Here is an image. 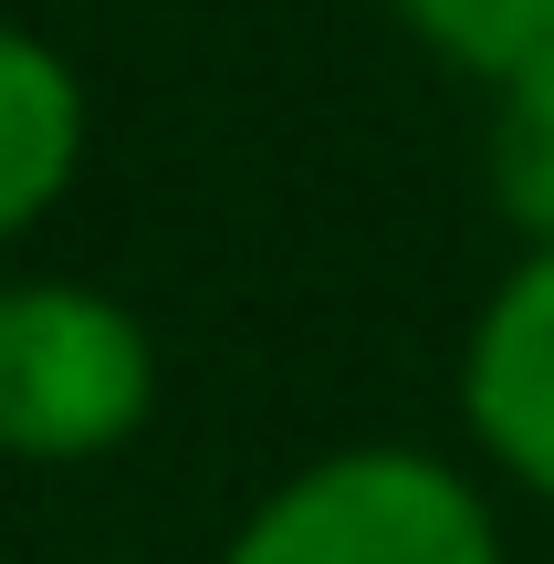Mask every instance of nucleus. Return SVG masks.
Wrapping results in <instances>:
<instances>
[{
    "mask_svg": "<svg viewBox=\"0 0 554 564\" xmlns=\"http://www.w3.org/2000/svg\"><path fill=\"white\" fill-rule=\"evenodd\" d=\"M220 564H513L502 512L450 449L419 440H346L283 470L230 523Z\"/></svg>",
    "mask_w": 554,
    "mask_h": 564,
    "instance_id": "1",
    "label": "nucleus"
},
{
    "mask_svg": "<svg viewBox=\"0 0 554 564\" xmlns=\"http://www.w3.org/2000/svg\"><path fill=\"white\" fill-rule=\"evenodd\" d=\"M157 419V335L105 282H0V460L84 470Z\"/></svg>",
    "mask_w": 554,
    "mask_h": 564,
    "instance_id": "2",
    "label": "nucleus"
},
{
    "mask_svg": "<svg viewBox=\"0 0 554 564\" xmlns=\"http://www.w3.org/2000/svg\"><path fill=\"white\" fill-rule=\"evenodd\" d=\"M450 398L471 429V460L502 470L523 502H554V241H523L502 282L471 303Z\"/></svg>",
    "mask_w": 554,
    "mask_h": 564,
    "instance_id": "3",
    "label": "nucleus"
},
{
    "mask_svg": "<svg viewBox=\"0 0 554 564\" xmlns=\"http://www.w3.org/2000/svg\"><path fill=\"white\" fill-rule=\"evenodd\" d=\"M84 167V84L42 32L0 21V241L42 220Z\"/></svg>",
    "mask_w": 554,
    "mask_h": 564,
    "instance_id": "4",
    "label": "nucleus"
},
{
    "mask_svg": "<svg viewBox=\"0 0 554 564\" xmlns=\"http://www.w3.org/2000/svg\"><path fill=\"white\" fill-rule=\"evenodd\" d=\"M388 21L439 63V74L513 95L554 74V0H388Z\"/></svg>",
    "mask_w": 554,
    "mask_h": 564,
    "instance_id": "5",
    "label": "nucleus"
},
{
    "mask_svg": "<svg viewBox=\"0 0 554 564\" xmlns=\"http://www.w3.org/2000/svg\"><path fill=\"white\" fill-rule=\"evenodd\" d=\"M481 178L513 241H554V74L492 95V137H481Z\"/></svg>",
    "mask_w": 554,
    "mask_h": 564,
    "instance_id": "6",
    "label": "nucleus"
}]
</instances>
